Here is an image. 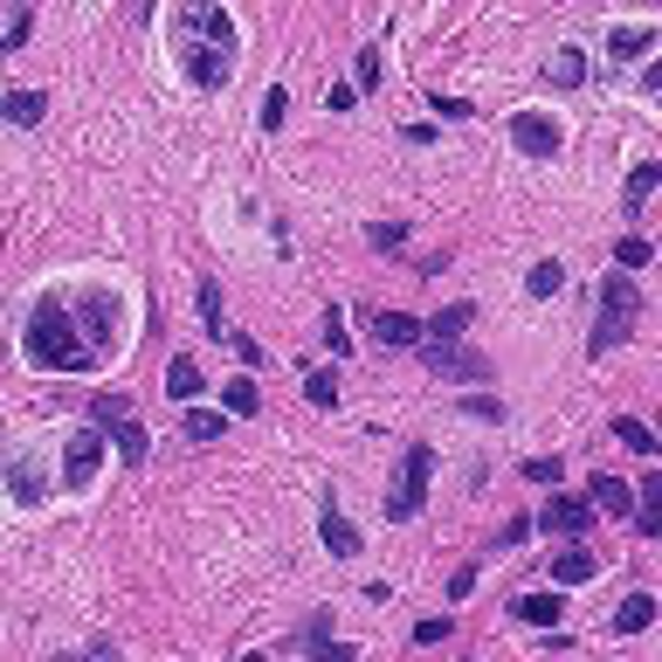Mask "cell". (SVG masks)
<instances>
[{"label":"cell","mask_w":662,"mask_h":662,"mask_svg":"<svg viewBox=\"0 0 662 662\" xmlns=\"http://www.w3.org/2000/svg\"><path fill=\"white\" fill-rule=\"evenodd\" d=\"M166 48H173V69L187 76L194 90H228L242 69V29L228 8H208V0H194V8H173L166 14Z\"/></svg>","instance_id":"cell-1"},{"label":"cell","mask_w":662,"mask_h":662,"mask_svg":"<svg viewBox=\"0 0 662 662\" xmlns=\"http://www.w3.org/2000/svg\"><path fill=\"white\" fill-rule=\"evenodd\" d=\"M21 352H29L35 373H90L97 366V352L84 339V324H76L69 297H56V290H42L29 304V318H21Z\"/></svg>","instance_id":"cell-2"},{"label":"cell","mask_w":662,"mask_h":662,"mask_svg":"<svg viewBox=\"0 0 662 662\" xmlns=\"http://www.w3.org/2000/svg\"><path fill=\"white\" fill-rule=\"evenodd\" d=\"M635 331H642V284H635L628 269L600 276V290H594V331H587V352H594V360H607V352L628 345Z\"/></svg>","instance_id":"cell-3"},{"label":"cell","mask_w":662,"mask_h":662,"mask_svg":"<svg viewBox=\"0 0 662 662\" xmlns=\"http://www.w3.org/2000/svg\"><path fill=\"white\" fill-rule=\"evenodd\" d=\"M69 311H76V324H84V339H90L97 360H118V352H124V324H132V318H124V297L111 284H84L69 297Z\"/></svg>","instance_id":"cell-4"},{"label":"cell","mask_w":662,"mask_h":662,"mask_svg":"<svg viewBox=\"0 0 662 662\" xmlns=\"http://www.w3.org/2000/svg\"><path fill=\"white\" fill-rule=\"evenodd\" d=\"M0 476H8V497L14 511H42L48 497H56V463H48L42 442H14L8 463H0Z\"/></svg>","instance_id":"cell-5"},{"label":"cell","mask_w":662,"mask_h":662,"mask_svg":"<svg viewBox=\"0 0 662 662\" xmlns=\"http://www.w3.org/2000/svg\"><path fill=\"white\" fill-rule=\"evenodd\" d=\"M428 483H435V442H407L400 455V483L387 497H379V511H387V525H407V518H421V504H428Z\"/></svg>","instance_id":"cell-6"},{"label":"cell","mask_w":662,"mask_h":662,"mask_svg":"<svg viewBox=\"0 0 662 662\" xmlns=\"http://www.w3.org/2000/svg\"><path fill=\"white\" fill-rule=\"evenodd\" d=\"M421 352V366L442 379V387H483L497 366H490V352H476V345H463V339H421L415 345Z\"/></svg>","instance_id":"cell-7"},{"label":"cell","mask_w":662,"mask_h":662,"mask_svg":"<svg viewBox=\"0 0 662 662\" xmlns=\"http://www.w3.org/2000/svg\"><path fill=\"white\" fill-rule=\"evenodd\" d=\"M104 428H97V421H84V428H76V435L63 442V490H76V497H84L90 490V483H97V470H104Z\"/></svg>","instance_id":"cell-8"},{"label":"cell","mask_w":662,"mask_h":662,"mask_svg":"<svg viewBox=\"0 0 662 662\" xmlns=\"http://www.w3.org/2000/svg\"><path fill=\"white\" fill-rule=\"evenodd\" d=\"M594 518H600V511H594L587 497H559V490H552V497L539 504V518H531V531H545V539H587Z\"/></svg>","instance_id":"cell-9"},{"label":"cell","mask_w":662,"mask_h":662,"mask_svg":"<svg viewBox=\"0 0 662 662\" xmlns=\"http://www.w3.org/2000/svg\"><path fill=\"white\" fill-rule=\"evenodd\" d=\"M511 145L525 159H552V152L566 145V132H559V118H545V111H511Z\"/></svg>","instance_id":"cell-10"},{"label":"cell","mask_w":662,"mask_h":662,"mask_svg":"<svg viewBox=\"0 0 662 662\" xmlns=\"http://www.w3.org/2000/svg\"><path fill=\"white\" fill-rule=\"evenodd\" d=\"M318 539H324V552H331V559H360V552H366L360 525L345 518V504H339V497H324V504H318Z\"/></svg>","instance_id":"cell-11"},{"label":"cell","mask_w":662,"mask_h":662,"mask_svg":"<svg viewBox=\"0 0 662 662\" xmlns=\"http://www.w3.org/2000/svg\"><path fill=\"white\" fill-rule=\"evenodd\" d=\"M290 649H297V655H318V662H345V655H352V642H339V635H331V607H318V615L290 635Z\"/></svg>","instance_id":"cell-12"},{"label":"cell","mask_w":662,"mask_h":662,"mask_svg":"<svg viewBox=\"0 0 662 662\" xmlns=\"http://www.w3.org/2000/svg\"><path fill=\"white\" fill-rule=\"evenodd\" d=\"M545 84L552 90H580V84H587V76H594V56H587V48H580V42H566V48H552V56H545Z\"/></svg>","instance_id":"cell-13"},{"label":"cell","mask_w":662,"mask_h":662,"mask_svg":"<svg viewBox=\"0 0 662 662\" xmlns=\"http://www.w3.org/2000/svg\"><path fill=\"white\" fill-rule=\"evenodd\" d=\"M373 345L379 352H415L421 345V318L415 311H373Z\"/></svg>","instance_id":"cell-14"},{"label":"cell","mask_w":662,"mask_h":662,"mask_svg":"<svg viewBox=\"0 0 662 662\" xmlns=\"http://www.w3.org/2000/svg\"><path fill=\"white\" fill-rule=\"evenodd\" d=\"M587 504H594V511H607V518H635V490H628L615 470H594L587 476Z\"/></svg>","instance_id":"cell-15"},{"label":"cell","mask_w":662,"mask_h":662,"mask_svg":"<svg viewBox=\"0 0 662 662\" xmlns=\"http://www.w3.org/2000/svg\"><path fill=\"white\" fill-rule=\"evenodd\" d=\"M545 573H552V587H587L600 573V559L580 552V539H573V552H545Z\"/></svg>","instance_id":"cell-16"},{"label":"cell","mask_w":662,"mask_h":662,"mask_svg":"<svg viewBox=\"0 0 662 662\" xmlns=\"http://www.w3.org/2000/svg\"><path fill=\"white\" fill-rule=\"evenodd\" d=\"M655 48V21H621V29H607V63H635Z\"/></svg>","instance_id":"cell-17"},{"label":"cell","mask_w":662,"mask_h":662,"mask_svg":"<svg viewBox=\"0 0 662 662\" xmlns=\"http://www.w3.org/2000/svg\"><path fill=\"white\" fill-rule=\"evenodd\" d=\"M200 394H208V379H200V366H194V352H173V360H166V400H180V407H194Z\"/></svg>","instance_id":"cell-18"},{"label":"cell","mask_w":662,"mask_h":662,"mask_svg":"<svg viewBox=\"0 0 662 662\" xmlns=\"http://www.w3.org/2000/svg\"><path fill=\"white\" fill-rule=\"evenodd\" d=\"M655 180H662V166H655V159H635V166H628V187H621V214H628V221H642Z\"/></svg>","instance_id":"cell-19"},{"label":"cell","mask_w":662,"mask_h":662,"mask_svg":"<svg viewBox=\"0 0 662 662\" xmlns=\"http://www.w3.org/2000/svg\"><path fill=\"white\" fill-rule=\"evenodd\" d=\"M511 615H518L525 628H559V621H566V600H559V587H552V594H518Z\"/></svg>","instance_id":"cell-20"},{"label":"cell","mask_w":662,"mask_h":662,"mask_svg":"<svg viewBox=\"0 0 662 662\" xmlns=\"http://www.w3.org/2000/svg\"><path fill=\"white\" fill-rule=\"evenodd\" d=\"M194 304H200V339H228V311H221V276H200V290H194Z\"/></svg>","instance_id":"cell-21"},{"label":"cell","mask_w":662,"mask_h":662,"mask_svg":"<svg viewBox=\"0 0 662 662\" xmlns=\"http://www.w3.org/2000/svg\"><path fill=\"white\" fill-rule=\"evenodd\" d=\"M470 324H476V304H470V297H455V304H442V311L421 324V339H463Z\"/></svg>","instance_id":"cell-22"},{"label":"cell","mask_w":662,"mask_h":662,"mask_svg":"<svg viewBox=\"0 0 662 662\" xmlns=\"http://www.w3.org/2000/svg\"><path fill=\"white\" fill-rule=\"evenodd\" d=\"M180 435L187 442H228V407H187Z\"/></svg>","instance_id":"cell-23"},{"label":"cell","mask_w":662,"mask_h":662,"mask_svg":"<svg viewBox=\"0 0 662 662\" xmlns=\"http://www.w3.org/2000/svg\"><path fill=\"white\" fill-rule=\"evenodd\" d=\"M635 531H642V539H662V476H649L642 490H635Z\"/></svg>","instance_id":"cell-24"},{"label":"cell","mask_w":662,"mask_h":662,"mask_svg":"<svg viewBox=\"0 0 662 662\" xmlns=\"http://www.w3.org/2000/svg\"><path fill=\"white\" fill-rule=\"evenodd\" d=\"M221 407H228V415H263V387H256V379H249V373H235V379H221Z\"/></svg>","instance_id":"cell-25"},{"label":"cell","mask_w":662,"mask_h":662,"mask_svg":"<svg viewBox=\"0 0 662 662\" xmlns=\"http://www.w3.org/2000/svg\"><path fill=\"white\" fill-rule=\"evenodd\" d=\"M655 628V594H628L615 607V635H649Z\"/></svg>","instance_id":"cell-26"},{"label":"cell","mask_w":662,"mask_h":662,"mask_svg":"<svg viewBox=\"0 0 662 662\" xmlns=\"http://www.w3.org/2000/svg\"><path fill=\"white\" fill-rule=\"evenodd\" d=\"M111 442H118V455H124V463H145V455H152V435H145V428H139V415H124V421H111Z\"/></svg>","instance_id":"cell-27"},{"label":"cell","mask_w":662,"mask_h":662,"mask_svg":"<svg viewBox=\"0 0 662 662\" xmlns=\"http://www.w3.org/2000/svg\"><path fill=\"white\" fill-rule=\"evenodd\" d=\"M559 290H566V263H559V256L525 269V297H559Z\"/></svg>","instance_id":"cell-28"},{"label":"cell","mask_w":662,"mask_h":662,"mask_svg":"<svg viewBox=\"0 0 662 662\" xmlns=\"http://www.w3.org/2000/svg\"><path fill=\"white\" fill-rule=\"evenodd\" d=\"M8 124H21V132H29V124H42V111H48V90H8Z\"/></svg>","instance_id":"cell-29"},{"label":"cell","mask_w":662,"mask_h":662,"mask_svg":"<svg viewBox=\"0 0 662 662\" xmlns=\"http://www.w3.org/2000/svg\"><path fill=\"white\" fill-rule=\"evenodd\" d=\"M615 442L635 449V455H655V449H662V442H655V428H649L642 415H615Z\"/></svg>","instance_id":"cell-30"},{"label":"cell","mask_w":662,"mask_h":662,"mask_svg":"<svg viewBox=\"0 0 662 662\" xmlns=\"http://www.w3.org/2000/svg\"><path fill=\"white\" fill-rule=\"evenodd\" d=\"M304 400L311 407H339V366H311L304 373Z\"/></svg>","instance_id":"cell-31"},{"label":"cell","mask_w":662,"mask_h":662,"mask_svg":"<svg viewBox=\"0 0 662 662\" xmlns=\"http://www.w3.org/2000/svg\"><path fill=\"white\" fill-rule=\"evenodd\" d=\"M518 476H525V483H539V490H545V483L559 490V483H566V463H559V455H525Z\"/></svg>","instance_id":"cell-32"},{"label":"cell","mask_w":662,"mask_h":662,"mask_svg":"<svg viewBox=\"0 0 662 662\" xmlns=\"http://www.w3.org/2000/svg\"><path fill=\"white\" fill-rule=\"evenodd\" d=\"M615 263H621V269H649V263H655V242H649V235H621V242H615Z\"/></svg>","instance_id":"cell-33"},{"label":"cell","mask_w":662,"mask_h":662,"mask_svg":"<svg viewBox=\"0 0 662 662\" xmlns=\"http://www.w3.org/2000/svg\"><path fill=\"white\" fill-rule=\"evenodd\" d=\"M352 90H360V97L379 90V48H373V42L360 48V56H352Z\"/></svg>","instance_id":"cell-34"},{"label":"cell","mask_w":662,"mask_h":662,"mask_svg":"<svg viewBox=\"0 0 662 662\" xmlns=\"http://www.w3.org/2000/svg\"><path fill=\"white\" fill-rule=\"evenodd\" d=\"M284 118H290V90L269 84V90H263V132H284Z\"/></svg>","instance_id":"cell-35"},{"label":"cell","mask_w":662,"mask_h":662,"mask_svg":"<svg viewBox=\"0 0 662 662\" xmlns=\"http://www.w3.org/2000/svg\"><path fill=\"white\" fill-rule=\"evenodd\" d=\"M455 407H463L470 421H504V415H511V407H504L497 394H463V400H455Z\"/></svg>","instance_id":"cell-36"},{"label":"cell","mask_w":662,"mask_h":662,"mask_svg":"<svg viewBox=\"0 0 662 662\" xmlns=\"http://www.w3.org/2000/svg\"><path fill=\"white\" fill-rule=\"evenodd\" d=\"M366 242L394 256V249H407V221H394V214H387V221H373V228H366Z\"/></svg>","instance_id":"cell-37"},{"label":"cell","mask_w":662,"mask_h":662,"mask_svg":"<svg viewBox=\"0 0 662 662\" xmlns=\"http://www.w3.org/2000/svg\"><path fill=\"white\" fill-rule=\"evenodd\" d=\"M324 345H331V360H352V331H345V318H339V304L324 311Z\"/></svg>","instance_id":"cell-38"},{"label":"cell","mask_w":662,"mask_h":662,"mask_svg":"<svg viewBox=\"0 0 662 662\" xmlns=\"http://www.w3.org/2000/svg\"><path fill=\"white\" fill-rule=\"evenodd\" d=\"M124 415H132V400H124V394H97V400H90V421H97V428H111V421H124Z\"/></svg>","instance_id":"cell-39"},{"label":"cell","mask_w":662,"mask_h":662,"mask_svg":"<svg viewBox=\"0 0 662 662\" xmlns=\"http://www.w3.org/2000/svg\"><path fill=\"white\" fill-rule=\"evenodd\" d=\"M449 635H455V615H428V621H415V642H421V649L449 642Z\"/></svg>","instance_id":"cell-40"},{"label":"cell","mask_w":662,"mask_h":662,"mask_svg":"<svg viewBox=\"0 0 662 662\" xmlns=\"http://www.w3.org/2000/svg\"><path fill=\"white\" fill-rule=\"evenodd\" d=\"M428 111H435V118H449V124H463V118H476V104H470V97H428Z\"/></svg>","instance_id":"cell-41"},{"label":"cell","mask_w":662,"mask_h":662,"mask_svg":"<svg viewBox=\"0 0 662 662\" xmlns=\"http://www.w3.org/2000/svg\"><path fill=\"white\" fill-rule=\"evenodd\" d=\"M29 35H35V14L14 8V21H8V56H21V48H29Z\"/></svg>","instance_id":"cell-42"},{"label":"cell","mask_w":662,"mask_h":662,"mask_svg":"<svg viewBox=\"0 0 662 662\" xmlns=\"http://www.w3.org/2000/svg\"><path fill=\"white\" fill-rule=\"evenodd\" d=\"M352 104H360V90H352V84H324V111H331V118L352 111Z\"/></svg>","instance_id":"cell-43"},{"label":"cell","mask_w":662,"mask_h":662,"mask_svg":"<svg viewBox=\"0 0 662 662\" xmlns=\"http://www.w3.org/2000/svg\"><path fill=\"white\" fill-rule=\"evenodd\" d=\"M525 539H531V518H511V525L497 531V545H490V552H511V545H525Z\"/></svg>","instance_id":"cell-44"},{"label":"cell","mask_w":662,"mask_h":662,"mask_svg":"<svg viewBox=\"0 0 662 662\" xmlns=\"http://www.w3.org/2000/svg\"><path fill=\"white\" fill-rule=\"evenodd\" d=\"M476 594V559L470 566H455V580H449V600H470Z\"/></svg>","instance_id":"cell-45"},{"label":"cell","mask_w":662,"mask_h":662,"mask_svg":"<svg viewBox=\"0 0 662 662\" xmlns=\"http://www.w3.org/2000/svg\"><path fill=\"white\" fill-rule=\"evenodd\" d=\"M228 345H235V352H242V360H249V366H263V345H256V339H249V331H228Z\"/></svg>","instance_id":"cell-46"}]
</instances>
